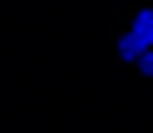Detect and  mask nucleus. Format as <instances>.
Returning <instances> with one entry per match:
<instances>
[{
	"instance_id": "2",
	"label": "nucleus",
	"mask_w": 153,
	"mask_h": 133,
	"mask_svg": "<svg viewBox=\"0 0 153 133\" xmlns=\"http://www.w3.org/2000/svg\"><path fill=\"white\" fill-rule=\"evenodd\" d=\"M133 32H137V36L153 48V8H141V12L133 16Z\"/></svg>"
},
{
	"instance_id": "1",
	"label": "nucleus",
	"mask_w": 153,
	"mask_h": 133,
	"mask_svg": "<svg viewBox=\"0 0 153 133\" xmlns=\"http://www.w3.org/2000/svg\"><path fill=\"white\" fill-rule=\"evenodd\" d=\"M145 48H149V45H145V40H141V36H137L133 28L125 32L121 40H117V56H121V61H137V56L145 53Z\"/></svg>"
},
{
	"instance_id": "3",
	"label": "nucleus",
	"mask_w": 153,
	"mask_h": 133,
	"mask_svg": "<svg viewBox=\"0 0 153 133\" xmlns=\"http://www.w3.org/2000/svg\"><path fill=\"white\" fill-rule=\"evenodd\" d=\"M137 65H141V73H145V77H153V48H145V53L137 56Z\"/></svg>"
}]
</instances>
